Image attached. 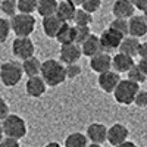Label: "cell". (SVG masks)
Returning a JSON list of instances; mask_svg holds the SVG:
<instances>
[{
    "label": "cell",
    "instance_id": "6da1fadb",
    "mask_svg": "<svg viewBox=\"0 0 147 147\" xmlns=\"http://www.w3.org/2000/svg\"><path fill=\"white\" fill-rule=\"evenodd\" d=\"M40 77L44 80V82L49 87H57L66 80L65 65L56 59H47L41 62V72Z\"/></svg>",
    "mask_w": 147,
    "mask_h": 147
},
{
    "label": "cell",
    "instance_id": "7a4b0ae2",
    "mask_svg": "<svg viewBox=\"0 0 147 147\" xmlns=\"http://www.w3.org/2000/svg\"><path fill=\"white\" fill-rule=\"evenodd\" d=\"M24 71H22V63L16 60H9L5 62L0 66V81L5 87H15L22 80Z\"/></svg>",
    "mask_w": 147,
    "mask_h": 147
},
{
    "label": "cell",
    "instance_id": "3957f363",
    "mask_svg": "<svg viewBox=\"0 0 147 147\" xmlns=\"http://www.w3.org/2000/svg\"><path fill=\"white\" fill-rule=\"evenodd\" d=\"M140 91V84H136L127 80H121V82L118 84V87L113 91V97H115V102L119 105H124L128 106L131 103H134L136 100V96Z\"/></svg>",
    "mask_w": 147,
    "mask_h": 147
},
{
    "label": "cell",
    "instance_id": "277c9868",
    "mask_svg": "<svg viewBox=\"0 0 147 147\" xmlns=\"http://www.w3.org/2000/svg\"><path fill=\"white\" fill-rule=\"evenodd\" d=\"M2 127H3L5 137L21 140L27 136V124L19 115L9 113V116L5 121H2Z\"/></svg>",
    "mask_w": 147,
    "mask_h": 147
},
{
    "label": "cell",
    "instance_id": "5b68a950",
    "mask_svg": "<svg viewBox=\"0 0 147 147\" xmlns=\"http://www.w3.org/2000/svg\"><path fill=\"white\" fill-rule=\"evenodd\" d=\"M10 28L16 37H30L35 30V18L28 13H16L10 19Z\"/></svg>",
    "mask_w": 147,
    "mask_h": 147
},
{
    "label": "cell",
    "instance_id": "8992f818",
    "mask_svg": "<svg viewBox=\"0 0 147 147\" xmlns=\"http://www.w3.org/2000/svg\"><path fill=\"white\" fill-rule=\"evenodd\" d=\"M34 52H35V47L30 37H16L13 43H12V53L18 59L25 60L28 57H32Z\"/></svg>",
    "mask_w": 147,
    "mask_h": 147
},
{
    "label": "cell",
    "instance_id": "52a82bcc",
    "mask_svg": "<svg viewBox=\"0 0 147 147\" xmlns=\"http://www.w3.org/2000/svg\"><path fill=\"white\" fill-rule=\"evenodd\" d=\"M125 37L119 34L118 31L112 30V28H106L102 35H100V44H102V50L109 53L110 50H115V49H119L122 40H124Z\"/></svg>",
    "mask_w": 147,
    "mask_h": 147
},
{
    "label": "cell",
    "instance_id": "ba28073f",
    "mask_svg": "<svg viewBox=\"0 0 147 147\" xmlns=\"http://www.w3.org/2000/svg\"><path fill=\"white\" fill-rule=\"evenodd\" d=\"M82 52H81V46L72 43V44H66L60 47V55H59V60L63 65H72L77 63L81 59Z\"/></svg>",
    "mask_w": 147,
    "mask_h": 147
},
{
    "label": "cell",
    "instance_id": "9c48e42d",
    "mask_svg": "<svg viewBox=\"0 0 147 147\" xmlns=\"http://www.w3.org/2000/svg\"><path fill=\"white\" fill-rule=\"evenodd\" d=\"M128 128L122 124H113L112 127L107 128V143L112 144L113 147L125 143L128 138Z\"/></svg>",
    "mask_w": 147,
    "mask_h": 147
},
{
    "label": "cell",
    "instance_id": "30bf717a",
    "mask_svg": "<svg viewBox=\"0 0 147 147\" xmlns=\"http://www.w3.org/2000/svg\"><path fill=\"white\" fill-rule=\"evenodd\" d=\"M85 136L93 144H103L105 141H107V127L99 122L90 124L85 131Z\"/></svg>",
    "mask_w": 147,
    "mask_h": 147
},
{
    "label": "cell",
    "instance_id": "8fae6325",
    "mask_svg": "<svg viewBox=\"0 0 147 147\" xmlns=\"http://www.w3.org/2000/svg\"><path fill=\"white\" fill-rule=\"evenodd\" d=\"M97 82H99V87L105 93H113L115 88L118 87V84L121 82V77L115 71H107L100 74L99 78H97Z\"/></svg>",
    "mask_w": 147,
    "mask_h": 147
},
{
    "label": "cell",
    "instance_id": "7c38bea8",
    "mask_svg": "<svg viewBox=\"0 0 147 147\" xmlns=\"http://www.w3.org/2000/svg\"><path fill=\"white\" fill-rule=\"evenodd\" d=\"M90 68L99 74V75L103 72L110 71L112 69V56L106 52H102L99 55L90 57Z\"/></svg>",
    "mask_w": 147,
    "mask_h": 147
},
{
    "label": "cell",
    "instance_id": "4fadbf2b",
    "mask_svg": "<svg viewBox=\"0 0 147 147\" xmlns=\"http://www.w3.org/2000/svg\"><path fill=\"white\" fill-rule=\"evenodd\" d=\"M128 31L131 37H136V38H140V37L147 34V21L143 15H134L132 18L128 19Z\"/></svg>",
    "mask_w": 147,
    "mask_h": 147
},
{
    "label": "cell",
    "instance_id": "5bb4252c",
    "mask_svg": "<svg viewBox=\"0 0 147 147\" xmlns=\"http://www.w3.org/2000/svg\"><path fill=\"white\" fill-rule=\"evenodd\" d=\"M136 7L132 6L131 0H116L112 6V13L118 19H129L134 16Z\"/></svg>",
    "mask_w": 147,
    "mask_h": 147
},
{
    "label": "cell",
    "instance_id": "9a60e30c",
    "mask_svg": "<svg viewBox=\"0 0 147 147\" xmlns=\"http://www.w3.org/2000/svg\"><path fill=\"white\" fill-rule=\"evenodd\" d=\"M47 90V84L44 82V80L38 75V77H31L28 78L27 84H25V91L30 97H41Z\"/></svg>",
    "mask_w": 147,
    "mask_h": 147
},
{
    "label": "cell",
    "instance_id": "2e32d148",
    "mask_svg": "<svg viewBox=\"0 0 147 147\" xmlns=\"http://www.w3.org/2000/svg\"><path fill=\"white\" fill-rule=\"evenodd\" d=\"M81 52L87 57H93L96 55L102 53L103 50H102V44H100V37L96 35V34H91L88 38L81 44Z\"/></svg>",
    "mask_w": 147,
    "mask_h": 147
},
{
    "label": "cell",
    "instance_id": "e0dca14e",
    "mask_svg": "<svg viewBox=\"0 0 147 147\" xmlns=\"http://www.w3.org/2000/svg\"><path fill=\"white\" fill-rule=\"evenodd\" d=\"M134 65H136V62H134V57L128 56V55H124V53H118L112 57V68L115 72L121 74V72H128Z\"/></svg>",
    "mask_w": 147,
    "mask_h": 147
},
{
    "label": "cell",
    "instance_id": "ac0fdd59",
    "mask_svg": "<svg viewBox=\"0 0 147 147\" xmlns=\"http://www.w3.org/2000/svg\"><path fill=\"white\" fill-rule=\"evenodd\" d=\"M75 13H77V7L72 3H69L68 0L59 2V6H57V10H56V16L63 24H69L71 21H74Z\"/></svg>",
    "mask_w": 147,
    "mask_h": 147
},
{
    "label": "cell",
    "instance_id": "d6986e66",
    "mask_svg": "<svg viewBox=\"0 0 147 147\" xmlns=\"http://www.w3.org/2000/svg\"><path fill=\"white\" fill-rule=\"evenodd\" d=\"M63 25V22L60 21L56 15L43 18V31L49 38H56V35L60 30V27Z\"/></svg>",
    "mask_w": 147,
    "mask_h": 147
},
{
    "label": "cell",
    "instance_id": "ffe728a7",
    "mask_svg": "<svg viewBox=\"0 0 147 147\" xmlns=\"http://www.w3.org/2000/svg\"><path fill=\"white\" fill-rule=\"evenodd\" d=\"M138 47H140L138 38L128 35V37H125V38L122 40V43L119 46V52L124 53V55H128L131 57H134V56L138 55Z\"/></svg>",
    "mask_w": 147,
    "mask_h": 147
},
{
    "label": "cell",
    "instance_id": "44dd1931",
    "mask_svg": "<svg viewBox=\"0 0 147 147\" xmlns=\"http://www.w3.org/2000/svg\"><path fill=\"white\" fill-rule=\"evenodd\" d=\"M22 71L24 74L31 78V77H38L40 72H41V62L35 56L28 57L25 60H22Z\"/></svg>",
    "mask_w": 147,
    "mask_h": 147
},
{
    "label": "cell",
    "instance_id": "7402d4cb",
    "mask_svg": "<svg viewBox=\"0 0 147 147\" xmlns=\"http://www.w3.org/2000/svg\"><path fill=\"white\" fill-rule=\"evenodd\" d=\"M56 40L60 43V46H66V44H72L75 43V30H74V25H69V24H63L60 27Z\"/></svg>",
    "mask_w": 147,
    "mask_h": 147
},
{
    "label": "cell",
    "instance_id": "603a6c76",
    "mask_svg": "<svg viewBox=\"0 0 147 147\" xmlns=\"http://www.w3.org/2000/svg\"><path fill=\"white\" fill-rule=\"evenodd\" d=\"M57 6H59L57 0H38V3H37V12L43 18L53 16V15H56Z\"/></svg>",
    "mask_w": 147,
    "mask_h": 147
},
{
    "label": "cell",
    "instance_id": "cb8c5ba5",
    "mask_svg": "<svg viewBox=\"0 0 147 147\" xmlns=\"http://www.w3.org/2000/svg\"><path fill=\"white\" fill-rule=\"evenodd\" d=\"M88 138L82 132H72L65 138V147H87Z\"/></svg>",
    "mask_w": 147,
    "mask_h": 147
},
{
    "label": "cell",
    "instance_id": "d4e9b609",
    "mask_svg": "<svg viewBox=\"0 0 147 147\" xmlns=\"http://www.w3.org/2000/svg\"><path fill=\"white\" fill-rule=\"evenodd\" d=\"M74 22L75 25H81V27H90L93 24V15L85 12L84 9H77V13L74 16Z\"/></svg>",
    "mask_w": 147,
    "mask_h": 147
},
{
    "label": "cell",
    "instance_id": "484cf974",
    "mask_svg": "<svg viewBox=\"0 0 147 147\" xmlns=\"http://www.w3.org/2000/svg\"><path fill=\"white\" fill-rule=\"evenodd\" d=\"M19 13H28L32 15V12L37 10V3L38 0H16Z\"/></svg>",
    "mask_w": 147,
    "mask_h": 147
},
{
    "label": "cell",
    "instance_id": "4316f807",
    "mask_svg": "<svg viewBox=\"0 0 147 147\" xmlns=\"http://www.w3.org/2000/svg\"><path fill=\"white\" fill-rule=\"evenodd\" d=\"M16 10H18L16 0H2L0 2V12H3L5 15L13 18L16 15Z\"/></svg>",
    "mask_w": 147,
    "mask_h": 147
},
{
    "label": "cell",
    "instance_id": "83f0119b",
    "mask_svg": "<svg viewBox=\"0 0 147 147\" xmlns=\"http://www.w3.org/2000/svg\"><path fill=\"white\" fill-rule=\"evenodd\" d=\"M74 30H75V44L81 46L85 40L91 35L90 27H81V25H74Z\"/></svg>",
    "mask_w": 147,
    "mask_h": 147
},
{
    "label": "cell",
    "instance_id": "f1b7e54d",
    "mask_svg": "<svg viewBox=\"0 0 147 147\" xmlns=\"http://www.w3.org/2000/svg\"><path fill=\"white\" fill-rule=\"evenodd\" d=\"M112 30L118 31L119 34H122L124 37H128L129 35V31H128V19H118L115 18L112 22H110V25H109Z\"/></svg>",
    "mask_w": 147,
    "mask_h": 147
},
{
    "label": "cell",
    "instance_id": "f546056e",
    "mask_svg": "<svg viewBox=\"0 0 147 147\" xmlns=\"http://www.w3.org/2000/svg\"><path fill=\"white\" fill-rule=\"evenodd\" d=\"M128 80L129 81H132V82H136V84H141V82H144L146 81V75H144V74H143V71L138 68V65L136 63V65H134L128 72Z\"/></svg>",
    "mask_w": 147,
    "mask_h": 147
},
{
    "label": "cell",
    "instance_id": "4dcf8cb0",
    "mask_svg": "<svg viewBox=\"0 0 147 147\" xmlns=\"http://www.w3.org/2000/svg\"><path fill=\"white\" fill-rule=\"evenodd\" d=\"M12 31L10 28V21H7L6 18H0V44L5 43L9 37V32Z\"/></svg>",
    "mask_w": 147,
    "mask_h": 147
},
{
    "label": "cell",
    "instance_id": "1f68e13d",
    "mask_svg": "<svg viewBox=\"0 0 147 147\" xmlns=\"http://www.w3.org/2000/svg\"><path fill=\"white\" fill-rule=\"evenodd\" d=\"M100 6H102V0H84L81 9H84L88 13H94V12L100 9Z\"/></svg>",
    "mask_w": 147,
    "mask_h": 147
},
{
    "label": "cell",
    "instance_id": "d6a6232c",
    "mask_svg": "<svg viewBox=\"0 0 147 147\" xmlns=\"http://www.w3.org/2000/svg\"><path fill=\"white\" fill-rule=\"evenodd\" d=\"M65 72H66V78L74 80L81 74V66L78 63H72V65H65Z\"/></svg>",
    "mask_w": 147,
    "mask_h": 147
},
{
    "label": "cell",
    "instance_id": "836d02e7",
    "mask_svg": "<svg viewBox=\"0 0 147 147\" xmlns=\"http://www.w3.org/2000/svg\"><path fill=\"white\" fill-rule=\"evenodd\" d=\"M138 107H146L147 106V91L146 90H140L136 96V100H134Z\"/></svg>",
    "mask_w": 147,
    "mask_h": 147
},
{
    "label": "cell",
    "instance_id": "e575fe53",
    "mask_svg": "<svg viewBox=\"0 0 147 147\" xmlns=\"http://www.w3.org/2000/svg\"><path fill=\"white\" fill-rule=\"evenodd\" d=\"M7 116H9V105L3 97H0V121H5Z\"/></svg>",
    "mask_w": 147,
    "mask_h": 147
},
{
    "label": "cell",
    "instance_id": "d590c367",
    "mask_svg": "<svg viewBox=\"0 0 147 147\" xmlns=\"http://www.w3.org/2000/svg\"><path fill=\"white\" fill-rule=\"evenodd\" d=\"M0 147H21L19 146V140L16 138H10V137H5L0 143Z\"/></svg>",
    "mask_w": 147,
    "mask_h": 147
},
{
    "label": "cell",
    "instance_id": "8d00e7d4",
    "mask_svg": "<svg viewBox=\"0 0 147 147\" xmlns=\"http://www.w3.org/2000/svg\"><path fill=\"white\" fill-rule=\"evenodd\" d=\"M131 3L134 7L141 10V12H144L147 9V0H131Z\"/></svg>",
    "mask_w": 147,
    "mask_h": 147
},
{
    "label": "cell",
    "instance_id": "74e56055",
    "mask_svg": "<svg viewBox=\"0 0 147 147\" xmlns=\"http://www.w3.org/2000/svg\"><path fill=\"white\" fill-rule=\"evenodd\" d=\"M138 56L141 59L147 57V41L146 43H140V47H138Z\"/></svg>",
    "mask_w": 147,
    "mask_h": 147
},
{
    "label": "cell",
    "instance_id": "f35d334b",
    "mask_svg": "<svg viewBox=\"0 0 147 147\" xmlns=\"http://www.w3.org/2000/svg\"><path fill=\"white\" fill-rule=\"evenodd\" d=\"M138 65V68L143 71V74L147 77V57H144V59H140V62L137 63Z\"/></svg>",
    "mask_w": 147,
    "mask_h": 147
},
{
    "label": "cell",
    "instance_id": "ab89813d",
    "mask_svg": "<svg viewBox=\"0 0 147 147\" xmlns=\"http://www.w3.org/2000/svg\"><path fill=\"white\" fill-rule=\"evenodd\" d=\"M116 147H138L136 143H132V141H125V143H122V144H119V146H116Z\"/></svg>",
    "mask_w": 147,
    "mask_h": 147
},
{
    "label": "cell",
    "instance_id": "60d3db41",
    "mask_svg": "<svg viewBox=\"0 0 147 147\" xmlns=\"http://www.w3.org/2000/svg\"><path fill=\"white\" fill-rule=\"evenodd\" d=\"M68 2H69V3H72L77 9H80V7L82 6V3H84V0H68Z\"/></svg>",
    "mask_w": 147,
    "mask_h": 147
},
{
    "label": "cell",
    "instance_id": "b9f144b4",
    "mask_svg": "<svg viewBox=\"0 0 147 147\" xmlns=\"http://www.w3.org/2000/svg\"><path fill=\"white\" fill-rule=\"evenodd\" d=\"M44 147H62L59 143H55V141H52V143H47Z\"/></svg>",
    "mask_w": 147,
    "mask_h": 147
},
{
    "label": "cell",
    "instance_id": "7bdbcfd3",
    "mask_svg": "<svg viewBox=\"0 0 147 147\" xmlns=\"http://www.w3.org/2000/svg\"><path fill=\"white\" fill-rule=\"evenodd\" d=\"M3 138H5V132H3V127H2V124H0V143H2Z\"/></svg>",
    "mask_w": 147,
    "mask_h": 147
},
{
    "label": "cell",
    "instance_id": "ee69618b",
    "mask_svg": "<svg viewBox=\"0 0 147 147\" xmlns=\"http://www.w3.org/2000/svg\"><path fill=\"white\" fill-rule=\"evenodd\" d=\"M87 147H103V146H102V144H93V143H91V144H88Z\"/></svg>",
    "mask_w": 147,
    "mask_h": 147
},
{
    "label": "cell",
    "instance_id": "f6af8a7d",
    "mask_svg": "<svg viewBox=\"0 0 147 147\" xmlns=\"http://www.w3.org/2000/svg\"><path fill=\"white\" fill-rule=\"evenodd\" d=\"M143 16H144V18H146V21H147V9L144 10V15H143Z\"/></svg>",
    "mask_w": 147,
    "mask_h": 147
},
{
    "label": "cell",
    "instance_id": "bcb514c9",
    "mask_svg": "<svg viewBox=\"0 0 147 147\" xmlns=\"http://www.w3.org/2000/svg\"><path fill=\"white\" fill-rule=\"evenodd\" d=\"M0 2H2V0H0Z\"/></svg>",
    "mask_w": 147,
    "mask_h": 147
}]
</instances>
